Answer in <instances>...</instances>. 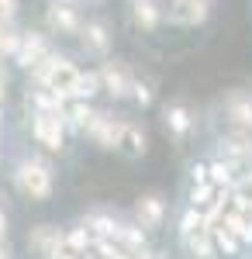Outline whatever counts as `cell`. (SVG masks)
<instances>
[{"mask_svg":"<svg viewBox=\"0 0 252 259\" xmlns=\"http://www.w3.org/2000/svg\"><path fill=\"white\" fill-rule=\"evenodd\" d=\"M4 94H7V73H4V66H0V100H4Z\"/></svg>","mask_w":252,"mask_h":259,"instance_id":"f1b7e54d","label":"cell"},{"mask_svg":"<svg viewBox=\"0 0 252 259\" xmlns=\"http://www.w3.org/2000/svg\"><path fill=\"white\" fill-rule=\"evenodd\" d=\"M79 259H94V256H87V252H83V256H79Z\"/></svg>","mask_w":252,"mask_h":259,"instance_id":"1f68e13d","label":"cell"},{"mask_svg":"<svg viewBox=\"0 0 252 259\" xmlns=\"http://www.w3.org/2000/svg\"><path fill=\"white\" fill-rule=\"evenodd\" d=\"M214 194H218V187H214L211 180H204V183H194L190 187V207H207V204H214Z\"/></svg>","mask_w":252,"mask_h":259,"instance_id":"44dd1931","label":"cell"},{"mask_svg":"<svg viewBox=\"0 0 252 259\" xmlns=\"http://www.w3.org/2000/svg\"><path fill=\"white\" fill-rule=\"evenodd\" d=\"M166 124H170V132L183 135V132L190 128V111H187V107H180V104L170 107V111H166Z\"/></svg>","mask_w":252,"mask_h":259,"instance_id":"7402d4cb","label":"cell"},{"mask_svg":"<svg viewBox=\"0 0 252 259\" xmlns=\"http://www.w3.org/2000/svg\"><path fill=\"white\" fill-rule=\"evenodd\" d=\"M183 245L194 259H214V242L207 228H194V232H183Z\"/></svg>","mask_w":252,"mask_h":259,"instance_id":"30bf717a","label":"cell"},{"mask_svg":"<svg viewBox=\"0 0 252 259\" xmlns=\"http://www.w3.org/2000/svg\"><path fill=\"white\" fill-rule=\"evenodd\" d=\"M79 35H83V45H87L90 52H107V49H111V35H107V28L97 24V21L83 24V28H79Z\"/></svg>","mask_w":252,"mask_h":259,"instance_id":"5bb4252c","label":"cell"},{"mask_svg":"<svg viewBox=\"0 0 252 259\" xmlns=\"http://www.w3.org/2000/svg\"><path fill=\"white\" fill-rule=\"evenodd\" d=\"M190 180H194V183H204V180H207V166H204V162H194V166H190Z\"/></svg>","mask_w":252,"mask_h":259,"instance_id":"484cf974","label":"cell"},{"mask_svg":"<svg viewBox=\"0 0 252 259\" xmlns=\"http://www.w3.org/2000/svg\"><path fill=\"white\" fill-rule=\"evenodd\" d=\"M249 200H252V197H249Z\"/></svg>","mask_w":252,"mask_h":259,"instance_id":"836d02e7","label":"cell"},{"mask_svg":"<svg viewBox=\"0 0 252 259\" xmlns=\"http://www.w3.org/2000/svg\"><path fill=\"white\" fill-rule=\"evenodd\" d=\"M132 97H135L142 107H149V104H152V90H149L145 83H132Z\"/></svg>","mask_w":252,"mask_h":259,"instance_id":"d4e9b609","label":"cell"},{"mask_svg":"<svg viewBox=\"0 0 252 259\" xmlns=\"http://www.w3.org/2000/svg\"><path fill=\"white\" fill-rule=\"evenodd\" d=\"M132 76L124 73V66H117V62H107L104 69H100V90H107L114 100H121V97H128L132 94Z\"/></svg>","mask_w":252,"mask_h":259,"instance_id":"5b68a950","label":"cell"},{"mask_svg":"<svg viewBox=\"0 0 252 259\" xmlns=\"http://www.w3.org/2000/svg\"><path fill=\"white\" fill-rule=\"evenodd\" d=\"M100 94V73H76L69 87V100H90Z\"/></svg>","mask_w":252,"mask_h":259,"instance_id":"4fadbf2b","label":"cell"},{"mask_svg":"<svg viewBox=\"0 0 252 259\" xmlns=\"http://www.w3.org/2000/svg\"><path fill=\"white\" fill-rule=\"evenodd\" d=\"M228 118H232L238 128H252V94L235 90L232 97H228Z\"/></svg>","mask_w":252,"mask_h":259,"instance_id":"8fae6325","label":"cell"},{"mask_svg":"<svg viewBox=\"0 0 252 259\" xmlns=\"http://www.w3.org/2000/svg\"><path fill=\"white\" fill-rule=\"evenodd\" d=\"M49 24L56 28L59 35H79V28H83L76 7H73L69 0H56V4H52V11H49Z\"/></svg>","mask_w":252,"mask_h":259,"instance_id":"8992f818","label":"cell"},{"mask_svg":"<svg viewBox=\"0 0 252 259\" xmlns=\"http://www.w3.org/2000/svg\"><path fill=\"white\" fill-rule=\"evenodd\" d=\"M83 132L97 142L100 149H117L121 135H124V121H114V118H107V114H90L87 124H83Z\"/></svg>","mask_w":252,"mask_h":259,"instance_id":"7a4b0ae2","label":"cell"},{"mask_svg":"<svg viewBox=\"0 0 252 259\" xmlns=\"http://www.w3.org/2000/svg\"><path fill=\"white\" fill-rule=\"evenodd\" d=\"M207 14H211V0H173V7H170V21L183 28L204 24Z\"/></svg>","mask_w":252,"mask_h":259,"instance_id":"277c9868","label":"cell"},{"mask_svg":"<svg viewBox=\"0 0 252 259\" xmlns=\"http://www.w3.org/2000/svg\"><path fill=\"white\" fill-rule=\"evenodd\" d=\"M14 180H18L21 194H28L31 200H45L49 194H52V169H49L45 162H38V159L21 162Z\"/></svg>","mask_w":252,"mask_h":259,"instance_id":"6da1fadb","label":"cell"},{"mask_svg":"<svg viewBox=\"0 0 252 259\" xmlns=\"http://www.w3.org/2000/svg\"><path fill=\"white\" fill-rule=\"evenodd\" d=\"M194 228H204V211L200 207H187L183 218H180V235L183 232H194Z\"/></svg>","mask_w":252,"mask_h":259,"instance_id":"cb8c5ba5","label":"cell"},{"mask_svg":"<svg viewBox=\"0 0 252 259\" xmlns=\"http://www.w3.org/2000/svg\"><path fill=\"white\" fill-rule=\"evenodd\" d=\"M135 214H138V225H142V228H159L162 218H166V200L149 194V197H142L135 204Z\"/></svg>","mask_w":252,"mask_h":259,"instance_id":"9c48e42d","label":"cell"},{"mask_svg":"<svg viewBox=\"0 0 252 259\" xmlns=\"http://www.w3.org/2000/svg\"><path fill=\"white\" fill-rule=\"evenodd\" d=\"M235 162L232 159H218V162H211L207 166V180H211L214 187H225V190H232L235 187Z\"/></svg>","mask_w":252,"mask_h":259,"instance_id":"2e32d148","label":"cell"},{"mask_svg":"<svg viewBox=\"0 0 252 259\" xmlns=\"http://www.w3.org/2000/svg\"><path fill=\"white\" fill-rule=\"evenodd\" d=\"M90 114H94V111H90V104H87V100H73V107H69V111H62V124H66V128H73V132H83V124H87Z\"/></svg>","mask_w":252,"mask_h":259,"instance_id":"e0dca14e","label":"cell"},{"mask_svg":"<svg viewBox=\"0 0 252 259\" xmlns=\"http://www.w3.org/2000/svg\"><path fill=\"white\" fill-rule=\"evenodd\" d=\"M18 11V0H0V18H14Z\"/></svg>","mask_w":252,"mask_h":259,"instance_id":"4316f807","label":"cell"},{"mask_svg":"<svg viewBox=\"0 0 252 259\" xmlns=\"http://www.w3.org/2000/svg\"><path fill=\"white\" fill-rule=\"evenodd\" d=\"M104 259H135V256H132L128 249H121V245H117L114 252H111V256H104Z\"/></svg>","mask_w":252,"mask_h":259,"instance_id":"83f0119b","label":"cell"},{"mask_svg":"<svg viewBox=\"0 0 252 259\" xmlns=\"http://www.w3.org/2000/svg\"><path fill=\"white\" fill-rule=\"evenodd\" d=\"M0 118H4V111H0Z\"/></svg>","mask_w":252,"mask_h":259,"instance_id":"d6a6232c","label":"cell"},{"mask_svg":"<svg viewBox=\"0 0 252 259\" xmlns=\"http://www.w3.org/2000/svg\"><path fill=\"white\" fill-rule=\"evenodd\" d=\"M52 49H49V41L41 38V35H21V41H18V52H14V59L24 66V69H31V66H38L45 56H49Z\"/></svg>","mask_w":252,"mask_h":259,"instance_id":"52a82bcc","label":"cell"},{"mask_svg":"<svg viewBox=\"0 0 252 259\" xmlns=\"http://www.w3.org/2000/svg\"><path fill=\"white\" fill-rule=\"evenodd\" d=\"M62 239H66V232H59L52 225H41V228L31 232V249L45 259H56V252L62 249Z\"/></svg>","mask_w":252,"mask_h":259,"instance_id":"ba28073f","label":"cell"},{"mask_svg":"<svg viewBox=\"0 0 252 259\" xmlns=\"http://www.w3.org/2000/svg\"><path fill=\"white\" fill-rule=\"evenodd\" d=\"M242 187H249V190H252V169L245 173V177H242Z\"/></svg>","mask_w":252,"mask_h":259,"instance_id":"f546056e","label":"cell"},{"mask_svg":"<svg viewBox=\"0 0 252 259\" xmlns=\"http://www.w3.org/2000/svg\"><path fill=\"white\" fill-rule=\"evenodd\" d=\"M4 232H7V218H4V211H0V239H4Z\"/></svg>","mask_w":252,"mask_h":259,"instance_id":"4dcf8cb0","label":"cell"},{"mask_svg":"<svg viewBox=\"0 0 252 259\" xmlns=\"http://www.w3.org/2000/svg\"><path fill=\"white\" fill-rule=\"evenodd\" d=\"M132 4H135V24H142L145 31L159 28V21H162V11L155 7V0H132Z\"/></svg>","mask_w":252,"mask_h":259,"instance_id":"9a60e30c","label":"cell"},{"mask_svg":"<svg viewBox=\"0 0 252 259\" xmlns=\"http://www.w3.org/2000/svg\"><path fill=\"white\" fill-rule=\"evenodd\" d=\"M111 242H117V245L128 249V252H138V249H145V228H132V225H117L114 221Z\"/></svg>","mask_w":252,"mask_h":259,"instance_id":"7c38bea8","label":"cell"},{"mask_svg":"<svg viewBox=\"0 0 252 259\" xmlns=\"http://www.w3.org/2000/svg\"><path fill=\"white\" fill-rule=\"evenodd\" d=\"M211 242H214V252H221V256H238V239H235L232 232H225V228H214L211 232Z\"/></svg>","mask_w":252,"mask_h":259,"instance_id":"ffe728a7","label":"cell"},{"mask_svg":"<svg viewBox=\"0 0 252 259\" xmlns=\"http://www.w3.org/2000/svg\"><path fill=\"white\" fill-rule=\"evenodd\" d=\"M66 249H73V252H87L90 245H94V235H90V228L83 225V228H69L66 232V239H62Z\"/></svg>","mask_w":252,"mask_h":259,"instance_id":"d6986e66","label":"cell"},{"mask_svg":"<svg viewBox=\"0 0 252 259\" xmlns=\"http://www.w3.org/2000/svg\"><path fill=\"white\" fill-rule=\"evenodd\" d=\"M121 145H128L135 156L145 152V132L138 128V124H124V135H121Z\"/></svg>","mask_w":252,"mask_h":259,"instance_id":"603a6c76","label":"cell"},{"mask_svg":"<svg viewBox=\"0 0 252 259\" xmlns=\"http://www.w3.org/2000/svg\"><path fill=\"white\" fill-rule=\"evenodd\" d=\"M18 41H21V35H18V28L11 24V18H0V56H14Z\"/></svg>","mask_w":252,"mask_h":259,"instance_id":"ac0fdd59","label":"cell"},{"mask_svg":"<svg viewBox=\"0 0 252 259\" xmlns=\"http://www.w3.org/2000/svg\"><path fill=\"white\" fill-rule=\"evenodd\" d=\"M62 114L56 111H35V121H31V132H35V139L45 145V149H52L59 152L62 149Z\"/></svg>","mask_w":252,"mask_h":259,"instance_id":"3957f363","label":"cell"}]
</instances>
